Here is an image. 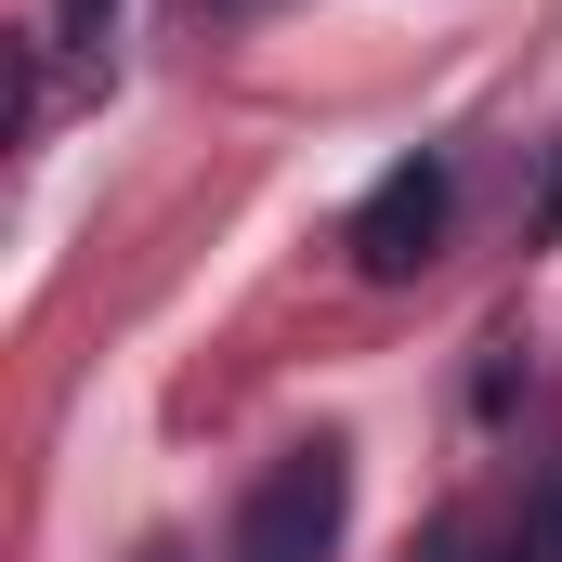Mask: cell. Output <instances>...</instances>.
Returning <instances> with one entry per match:
<instances>
[{"mask_svg":"<svg viewBox=\"0 0 562 562\" xmlns=\"http://www.w3.org/2000/svg\"><path fill=\"white\" fill-rule=\"evenodd\" d=\"M340 524H353V445L314 431V445H288L276 471L236 497L223 562H340Z\"/></svg>","mask_w":562,"mask_h":562,"instance_id":"obj_1","label":"cell"},{"mask_svg":"<svg viewBox=\"0 0 562 562\" xmlns=\"http://www.w3.org/2000/svg\"><path fill=\"white\" fill-rule=\"evenodd\" d=\"M445 210H458V170H445V157H393V170L367 183V210H353V262H367V276H419L431 236H445Z\"/></svg>","mask_w":562,"mask_h":562,"instance_id":"obj_2","label":"cell"},{"mask_svg":"<svg viewBox=\"0 0 562 562\" xmlns=\"http://www.w3.org/2000/svg\"><path fill=\"white\" fill-rule=\"evenodd\" d=\"M510 562H562V458L537 471V497H524V537H510Z\"/></svg>","mask_w":562,"mask_h":562,"instance_id":"obj_3","label":"cell"},{"mask_svg":"<svg viewBox=\"0 0 562 562\" xmlns=\"http://www.w3.org/2000/svg\"><path fill=\"white\" fill-rule=\"evenodd\" d=\"M105 13H119V0H53V26H66V40H79V53H92V40H105Z\"/></svg>","mask_w":562,"mask_h":562,"instance_id":"obj_4","label":"cell"},{"mask_svg":"<svg viewBox=\"0 0 562 562\" xmlns=\"http://www.w3.org/2000/svg\"><path fill=\"white\" fill-rule=\"evenodd\" d=\"M419 562H471V537H458V524H431V537H419Z\"/></svg>","mask_w":562,"mask_h":562,"instance_id":"obj_5","label":"cell"},{"mask_svg":"<svg viewBox=\"0 0 562 562\" xmlns=\"http://www.w3.org/2000/svg\"><path fill=\"white\" fill-rule=\"evenodd\" d=\"M196 13H262V0H196Z\"/></svg>","mask_w":562,"mask_h":562,"instance_id":"obj_6","label":"cell"},{"mask_svg":"<svg viewBox=\"0 0 562 562\" xmlns=\"http://www.w3.org/2000/svg\"><path fill=\"white\" fill-rule=\"evenodd\" d=\"M144 562H183V550H170V537H157V550H144Z\"/></svg>","mask_w":562,"mask_h":562,"instance_id":"obj_7","label":"cell"}]
</instances>
